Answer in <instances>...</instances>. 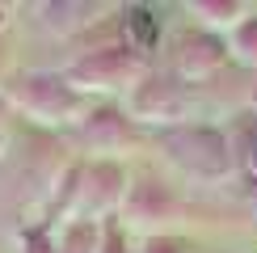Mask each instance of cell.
<instances>
[{"mask_svg": "<svg viewBox=\"0 0 257 253\" xmlns=\"http://www.w3.org/2000/svg\"><path fill=\"white\" fill-rule=\"evenodd\" d=\"M68 84L76 93H114V89H135L139 80L148 76L144 72V55L131 47H101V51H89L72 63L68 72Z\"/></svg>", "mask_w": 257, "mask_h": 253, "instance_id": "7a4b0ae2", "label": "cell"}, {"mask_svg": "<svg viewBox=\"0 0 257 253\" xmlns=\"http://www.w3.org/2000/svg\"><path fill=\"white\" fill-rule=\"evenodd\" d=\"M228 63V42L215 38L211 30H186L173 42V72L177 80H202Z\"/></svg>", "mask_w": 257, "mask_h": 253, "instance_id": "5b68a950", "label": "cell"}, {"mask_svg": "<svg viewBox=\"0 0 257 253\" xmlns=\"http://www.w3.org/2000/svg\"><path fill=\"white\" fill-rule=\"evenodd\" d=\"M126 224H165V219L177 215V198L169 194L165 186H156L152 177H139V182L126 190Z\"/></svg>", "mask_w": 257, "mask_h": 253, "instance_id": "52a82bcc", "label": "cell"}, {"mask_svg": "<svg viewBox=\"0 0 257 253\" xmlns=\"http://www.w3.org/2000/svg\"><path fill=\"white\" fill-rule=\"evenodd\" d=\"M0 144H5V140H0Z\"/></svg>", "mask_w": 257, "mask_h": 253, "instance_id": "e0dca14e", "label": "cell"}, {"mask_svg": "<svg viewBox=\"0 0 257 253\" xmlns=\"http://www.w3.org/2000/svg\"><path fill=\"white\" fill-rule=\"evenodd\" d=\"M0 80H5V47H0Z\"/></svg>", "mask_w": 257, "mask_h": 253, "instance_id": "5bb4252c", "label": "cell"}, {"mask_svg": "<svg viewBox=\"0 0 257 253\" xmlns=\"http://www.w3.org/2000/svg\"><path fill=\"white\" fill-rule=\"evenodd\" d=\"M232 51H236V59L257 68V17H244L240 26L232 30Z\"/></svg>", "mask_w": 257, "mask_h": 253, "instance_id": "8fae6325", "label": "cell"}, {"mask_svg": "<svg viewBox=\"0 0 257 253\" xmlns=\"http://www.w3.org/2000/svg\"><path fill=\"white\" fill-rule=\"evenodd\" d=\"M118 198H122V169L114 161H93L72 173L68 203L76 207V224H97Z\"/></svg>", "mask_w": 257, "mask_h": 253, "instance_id": "3957f363", "label": "cell"}, {"mask_svg": "<svg viewBox=\"0 0 257 253\" xmlns=\"http://www.w3.org/2000/svg\"><path fill=\"white\" fill-rule=\"evenodd\" d=\"M5 101L26 110L30 118L38 122H84L89 118V101L84 93H76L68 84V76H55V72H30V76H17L13 84H5Z\"/></svg>", "mask_w": 257, "mask_h": 253, "instance_id": "6da1fadb", "label": "cell"}, {"mask_svg": "<svg viewBox=\"0 0 257 253\" xmlns=\"http://www.w3.org/2000/svg\"><path fill=\"white\" fill-rule=\"evenodd\" d=\"M122 30H126V47L139 51V55H148V51L160 42V21L148 13L144 5H131L122 9Z\"/></svg>", "mask_w": 257, "mask_h": 253, "instance_id": "9c48e42d", "label": "cell"}, {"mask_svg": "<svg viewBox=\"0 0 257 253\" xmlns=\"http://www.w3.org/2000/svg\"><path fill=\"white\" fill-rule=\"evenodd\" d=\"M253 152H257V148H253ZM253 165H257V156H253Z\"/></svg>", "mask_w": 257, "mask_h": 253, "instance_id": "2e32d148", "label": "cell"}, {"mask_svg": "<svg viewBox=\"0 0 257 253\" xmlns=\"http://www.w3.org/2000/svg\"><path fill=\"white\" fill-rule=\"evenodd\" d=\"M169 148H173V161L186 165L194 177H223L232 169L228 135L211 131V126H181L169 135Z\"/></svg>", "mask_w": 257, "mask_h": 253, "instance_id": "277c9868", "label": "cell"}, {"mask_svg": "<svg viewBox=\"0 0 257 253\" xmlns=\"http://www.w3.org/2000/svg\"><path fill=\"white\" fill-rule=\"evenodd\" d=\"M253 110H257V84H253Z\"/></svg>", "mask_w": 257, "mask_h": 253, "instance_id": "9a60e30c", "label": "cell"}, {"mask_svg": "<svg viewBox=\"0 0 257 253\" xmlns=\"http://www.w3.org/2000/svg\"><path fill=\"white\" fill-rule=\"evenodd\" d=\"M80 135H84L93 148H118L126 135H131V122H126L118 110L105 105V110H89V118L80 122Z\"/></svg>", "mask_w": 257, "mask_h": 253, "instance_id": "ba28073f", "label": "cell"}, {"mask_svg": "<svg viewBox=\"0 0 257 253\" xmlns=\"http://www.w3.org/2000/svg\"><path fill=\"white\" fill-rule=\"evenodd\" d=\"M144 253H190V240H181V236H152L144 245Z\"/></svg>", "mask_w": 257, "mask_h": 253, "instance_id": "7c38bea8", "label": "cell"}, {"mask_svg": "<svg viewBox=\"0 0 257 253\" xmlns=\"http://www.w3.org/2000/svg\"><path fill=\"white\" fill-rule=\"evenodd\" d=\"M118 240H122V232H118V228H105V245H101V253H122V249H118Z\"/></svg>", "mask_w": 257, "mask_h": 253, "instance_id": "4fadbf2b", "label": "cell"}, {"mask_svg": "<svg viewBox=\"0 0 257 253\" xmlns=\"http://www.w3.org/2000/svg\"><path fill=\"white\" fill-rule=\"evenodd\" d=\"M186 114V89L177 76H144L131 89V118L139 122H177Z\"/></svg>", "mask_w": 257, "mask_h": 253, "instance_id": "8992f818", "label": "cell"}, {"mask_svg": "<svg viewBox=\"0 0 257 253\" xmlns=\"http://www.w3.org/2000/svg\"><path fill=\"white\" fill-rule=\"evenodd\" d=\"M190 13L202 17L207 26H228V30H236L240 21H244V9L236 5V0H194Z\"/></svg>", "mask_w": 257, "mask_h": 253, "instance_id": "30bf717a", "label": "cell"}]
</instances>
